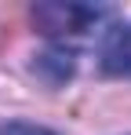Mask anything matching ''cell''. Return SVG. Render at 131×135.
Returning a JSON list of instances; mask_svg holds the SVG:
<instances>
[{
	"label": "cell",
	"mask_w": 131,
	"mask_h": 135,
	"mask_svg": "<svg viewBox=\"0 0 131 135\" xmlns=\"http://www.w3.org/2000/svg\"><path fill=\"white\" fill-rule=\"evenodd\" d=\"M117 18V7L106 4H37L33 22L40 26L44 37H51L55 47H73L91 37V29Z\"/></svg>",
	"instance_id": "obj_1"
},
{
	"label": "cell",
	"mask_w": 131,
	"mask_h": 135,
	"mask_svg": "<svg viewBox=\"0 0 131 135\" xmlns=\"http://www.w3.org/2000/svg\"><path fill=\"white\" fill-rule=\"evenodd\" d=\"M98 66L109 77H131V22H117L102 33Z\"/></svg>",
	"instance_id": "obj_2"
},
{
	"label": "cell",
	"mask_w": 131,
	"mask_h": 135,
	"mask_svg": "<svg viewBox=\"0 0 131 135\" xmlns=\"http://www.w3.org/2000/svg\"><path fill=\"white\" fill-rule=\"evenodd\" d=\"M0 135H55L51 128H44V124H26V120H15V124H7Z\"/></svg>",
	"instance_id": "obj_3"
}]
</instances>
